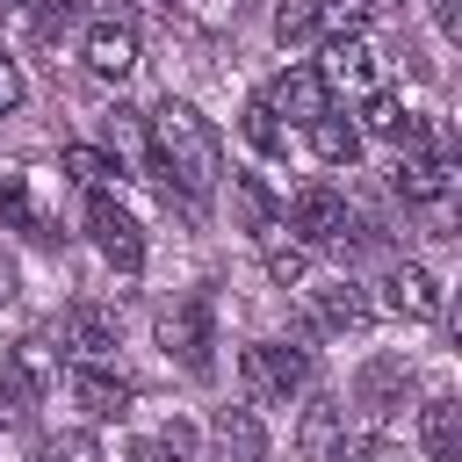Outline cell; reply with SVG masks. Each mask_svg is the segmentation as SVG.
Here are the masks:
<instances>
[{
  "label": "cell",
  "mask_w": 462,
  "mask_h": 462,
  "mask_svg": "<svg viewBox=\"0 0 462 462\" xmlns=\"http://www.w3.org/2000/svg\"><path fill=\"white\" fill-rule=\"evenodd\" d=\"M116 339H123V325H116L108 303H72V310H65V346H72L79 361H108Z\"/></svg>",
  "instance_id": "obj_13"
},
{
  "label": "cell",
  "mask_w": 462,
  "mask_h": 462,
  "mask_svg": "<svg viewBox=\"0 0 462 462\" xmlns=\"http://www.w3.org/2000/svg\"><path fill=\"white\" fill-rule=\"evenodd\" d=\"M87 72L94 79H130L137 72V29L130 22H94L87 29Z\"/></svg>",
  "instance_id": "obj_12"
},
{
  "label": "cell",
  "mask_w": 462,
  "mask_h": 462,
  "mask_svg": "<svg viewBox=\"0 0 462 462\" xmlns=\"http://www.w3.org/2000/svg\"><path fill=\"white\" fill-rule=\"evenodd\" d=\"M383 303H390L397 318H411V325H433V318H440V282H433L419 260H397V267L383 274Z\"/></svg>",
  "instance_id": "obj_10"
},
{
  "label": "cell",
  "mask_w": 462,
  "mask_h": 462,
  "mask_svg": "<svg viewBox=\"0 0 462 462\" xmlns=\"http://www.w3.org/2000/svg\"><path fill=\"white\" fill-rule=\"evenodd\" d=\"M29 462H101L94 455V440L87 433H51V440H36V455Z\"/></svg>",
  "instance_id": "obj_28"
},
{
  "label": "cell",
  "mask_w": 462,
  "mask_h": 462,
  "mask_svg": "<svg viewBox=\"0 0 462 462\" xmlns=\"http://www.w3.org/2000/svg\"><path fill=\"white\" fill-rule=\"evenodd\" d=\"M51 383H58V361H51V346L22 339V346H14V390H22V397H43Z\"/></svg>",
  "instance_id": "obj_24"
},
{
  "label": "cell",
  "mask_w": 462,
  "mask_h": 462,
  "mask_svg": "<svg viewBox=\"0 0 462 462\" xmlns=\"http://www.w3.org/2000/svg\"><path fill=\"white\" fill-rule=\"evenodd\" d=\"M101 123H108L116 166H123V159H130V166H152V144H144V116H137V108H108Z\"/></svg>",
  "instance_id": "obj_20"
},
{
  "label": "cell",
  "mask_w": 462,
  "mask_h": 462,
  "mask_svg": "<svg viewBox=\"0 0 462 462\" xmlns=\"http://www.w3.org/2000/svg\"><path fill=\"white\" fill-rule=\"evenodd\" d=\"M65 180H79V188H108L123 166H116V152H94V144H65Z\"/></svg>",
  "instance_id": "obj_23"
},
{
  "label": "cell",
  "mask_w": 462,
  "mask_h": 462,
  "mask_svg": "<svg viewBox=\"0 0 462 462\" xmlns=\"http://www.w3.org/2000/svg\"><path fill=\"white\" fill-rule=\"evenodd\" d=\"M22 14H29L36 36H65V29L87 14V0H22Z\"/></svg>",
  "instance_id": "obj_25"
},
{
  "label": "cell",
  "mask_w": 462,
  "mask_h": 462,
  "mask_svg": "<svg viewBox=\"0 0 462 462\" xmlns=\"http://www.w3.org/2000/svg\"><path fill=\"white\" fill-rule=\"evenodd\" d=\"M404 397H411V361H404V354H375V361L361 368V383H354V404H361L368 419H397Z\"/></svg>",
  "instance_id": "obj_8"
},
{
  "label": "cell",
  "mask_w": 462,
  "mask_h": 462,
  "mask_svg": "<svg viewBox=\"0 0 462 462\" xmlns=\"http://www.w3.org/2000/svg\"><path fill=\"white\" fill-rule=\"evenodd\" d=\"M282 217H289V231H296L303 245H346V231H354V209H346V195H339L332 180L296 188V195L282 202Z\"/></svg>",
  "instance_id": "obj_4"
},
{
  "label": "cell",
  "mask_w": 462,
  "mask_h": 462,
  "mask_svg": "<svg viewBox=\"0 0 462 462\" xmlns=\"http://www.w3.org/2000/svg\"><path fill=\"white\" fill-rule=\"evenodd\" d=\"M339 440H346V426H339V404H332V397L303 404V426H296V448H303V462H339Z\"/></svg>",
  "instance_id": "obj_18"
},
{
  "label": "cell",
  "mask_w": 462,
  "mask_h": 462,
  "mask_svg": "<svg viewBox=\"0 0 462 462\" xmlns=\"http://www.w3.org/2000/svg\"><path fill=\"white\" fill-rule=\"evenodd\" d=\"M303 130H310V152H318L325 166H354V159H361V130H354L339 108H325V116L303 123Z\"/></svg>",
  "instance_id": "obj_19"
},
{
  "label": "cell",
  "mask_w": 462,
  "mask_h": 462,
  "mask_svg": "<svg viewBox=\"0 0 462 462\" xmlns=\"http://www.w3.org/2000/svg\"><path fill=\"white\" fill-rule=\"evenodd\" d=\"M22 94H29V79H22V65L0 51V116H7V108H22Z\"/></svg>",
  "instance_id": "obj_31"
},
{
  "label": "cell",
  "mask_w": 462,
  "mask_h": 462,
  "mask_svg": "<svg viewBox=\"0 0 462 462\" xmlns=\"http://www.w3.org/2000/svg\"><path fill=\"white\" fill-rule=\"evenodd\" d=\"M14 7H22V0H0V14H14Z\"/></svg>",
  "instance_id": "obj_36"
},
{
  "label": "cell",
  "mask_w": 462,
  "mask_h": 462,
  "mask_svg": "<svg viewBox=\"0 0 462 462\" xmlns=\"http://www.w3.org/2000/svg\"><path fill=\"white\" fill-rule=\"evenodd\" d=\"M303 274H310V253H303V245H274V253H267V282H282V289H296Z\"/></svg>",
  "instance_id": "obj_29"
},
{
  "label": "cell",
  "mask_w": 462,
  "mask_h": 462,
  "mask_svg": "<svg viewBox=\"0 0 462 462\" xmlns=\"http://www.w3.org/2000/svg\"><path fill=\"white\" fill-rule=\"evenodd\" d=\"M433 22H440V36H462V0H433Z\"/></svg>",
  "instance_id": "obj_33"
},
{
  "label": "cell",
  "mask_w": 462,
  "mask_h": 462,
  "mask_svg": "<svg viewBox=\"0 0 462 462\" xmlns=\"http://www.w3.org/2000/svg\"><path fill=\"white\" fill-rule=\"evenodd\" d=\"M245 144H253V152H267V159H282V152H289V123H282L260 94L245 101Z\"/></svg>",
  "instance_id": "obj_22"
},
{
  "label": "cell",
  "mask_w": 462,
  "mask_h": 462,
  "mask_svg": "<svg viewBox=\"0 0 462 462\" xmlns=\"http://www.w3.org/2000/svg\"><path fill=\"white\" fill-rule=\"evenodd\" d=\"M130 462H180V455H173V440H159V433H152V440H137V448H130Z\"/></svg>",
  "instance_id": "obj_32"
},
{
  "label": "cell",
  "mask_w": 462,
  "mask_h": 462,
  "mask_svg": "<svg viewBox=\"0 0 462 462\" xmlns=\"http://www.w3.org/2000/svg\"><path fill=\"white\" fill-rule=\"evenodd\" d=\"M310 325H325V332H361L368 325V296H361V282H325V289H310Z\"/></svg>",
  "instance_id": "obj_14"
},
{
  "label": "cell",
  "mask_w": 462,
  "mask_h": 462,
  "mask_svg": "<svg viewBox=\"0 0 462 462\" xmlns=\"http://www.w3.org/2000/svg\"><path fill=\"white\" fill-rule=\"evenodd\" d=\"M87 238H94V253H101L116 274H137V267H144V224H137L108 188H87Z\"/></svg>",
  "instance_id": "obj_3"
},
{
  "label": "cell",
  "mask_w": 462,
  "mask_h": 462,
  "mask_svg": "<svg viewBox=\"0 0 462 462\" xmlns=\"http://www.w3.org/2000/svg\"><path fill=\"white\" fill-rule=\"evenodd\" d=\"M274 36L282 43H310L318 36V0H282L274 7Z\"/></svg>",
  "instance_id": "obj_26"
},
{
  "label": "cell",
  "mask_w": 462,
  "mask_h": 462,
  "mask_svg": "<svg viewBox=\"0 0 462 462\" xmlns=\"http://www.w3.org/2000/svg\"><path fill=\"white\" fill-rule=\"evenodd\" d=\"M0 303H14V260L0 253Z\"/></svg>",
  "instance_id": "obj_35"
},
{
  "label": "cell",
  "mask_w": 462,
  "mask_h": 462,
  "mask_svg": "<svg viewBox=\"0 0 462 462\" xmlns=\"http://www.w3.org/2000/svg\"><path fill=\"white\" fill-rule=\"evenodd\" d=\"M419 440L433 462H462V404L455 397H426L419 404Z\"/></svg>",
  "instance_id": "obj_17"
},
{
  "label": "cell",
  "mask_w": 462,
  "mask_h": 462,
  "mask_svg": "<svg viewBox=\"0 0 462 462\" xmlns=\"http://www.w3.org/2000/svg\"><path fill=\"white\" fill-rule=\"evenodd\" d=\"M368 22V0H318V29L325 36H361Z\"/></svg>",
  "instance_id": "obj_27"
},
{
  "label": "cell",
  "mask_w": 462,
  "mask_h": 462,
  "mask_svg": "<svg viewBox=\"0 0 462 462\" xmlns=\"http://www.w3.org/2000/svg\"><path fill=\"white\" fill-rule=\"evenodd\" d=\"M274 116H289V123H318L325 108H332V94H325V79H318V65H289V72H274V87L260 94Z\"/></svg>",
  "instance_id": "obj_9"
},
{
  "label": "cell",
  "mask_w": 462,
  "mask_h": 462,
  "mask_svg": "<svg viewBox=\"0 0 462 462\" xmlns=\"http://www.w3.org/2000/svg\"><path fill=\"white\" fill-rule=\"evenodd\" d=\"M231 195H238V209H245V231H274L282 202H274V188H267L260 173H231Z\"/></svg>",
  "instance_id": "obj_21"
},
{
  "label": "cell",
  "mask_w": 462,
  "mask_h": 462,
  "mask_svg": "<svg viewBox=\"0 0 462 462\" xmlns=\"http://www.w3.org/2000/svg\"><path fill=\"white\" fill-rule=\"evenodd\" d=\"M0 217H7V231H22L29 245H58L51 217H43L36 195H29V173H0Z\"/></svg>",
  "instance_id": "obj_15"
},
{
  "label": "cell",
  "mask_w": 462,
  "mask_h": 462,
  "mask_svg": "<svg viewBox=\"0 0 462 462\" xmlns=\"http://www.w3.org/2000/svg\"><path fill=\"white\" fill-rule=\"evenodd\" d=\"M22 419V390H14V375H0V426H14Z\"/></svg>",
  "instance_id": "obj_34"
},
{
  "label": "cell",
  "mask_w": 462,
  "mask_h": 462,
  "mask_svg": "<svg viewBox=\"0 0 462 462\" xmlns=\"http://www.w3.org/2000/svg\"><path fill=\"white\" fill-rule=\"evenodd\" d=\"M339 462H397V448L383 433H361V440H339Z\"/></svg>",
  "instance_id": "obj_30"
},
{
  "label": "cell",
  "mask_w": 462,
  "mask_h": 462,
  "mask_svg": "<svg viewBox=\"0 0 462 462\" xmlns=\"http://www.w3.org/2000/svg\"><path fill=\"white\" fill-rule=\"evenodd\" d=\"M65 397H72L87 419H123V411H130V383L108 375L101 361H79V368L65 375Z\"/></svg>",
  "instance_id": "obj_11"
},
{
  "label": "cell",
  "mask_w": 462,
  "mask_h": 462,
  "mask_svg": "<svg viewBox=\"0 0 462 462\" xmlns=\"http://www.w3.org/2000/svg\"><path fill=\"white\" fill-rule=\"evenodd\" d=\"M390 188H397L404 202L433 209V202H448V195H455V159H440V152H397Z\"/></svg>",
  "instance_id": "obj_7"
},
{
  "label": "cell",
  "mask_w": 462,
  "mask_h": 462,
  "mask_svg": "<svg viewBox=\"0 0 462 462\" xmlns=\"http://www.w3.org/2000/svg\"><path fill=\"white\" fill-rule=\"evenodd\" d=\"M325 94H375L383 87V58L368 36H325V65H318Z\"/></svg>",
  "instance_id": "obj_6"
},
{
  "label": "cell",
  "mask_w": 462,
  "mask_h": 462,
  "mask_svg": "<svg viewBox=\"0 0 462 462\" xmlns=\"http://www.w3.org/2000/svg\"><path fill=\"white\" fill-rule=\"evenodd\" d=\"M144 144H152V166L144 173H159L166 195L202 202L224 180V144H217V130H209V116L195 101H159L144 116Z\"/></svg>",
  "instance_id": "obj_1"
},
{
  "label": "cell",
  "mask_w": 462,
  "mask_h": 462,
  "mask_svg": "<svg viewBox=\"0 0 462 462\" xmlns=\"http://www.w3.org/2000/svg\"><path fill=\"white\" fill-rule=\"evenodd\" d=\"M159 346H166L188 375H209V368H217V361H209V346H217V339H209V303H202V296L166 303V310H159Z\"/></svg>",
  "instance_id": "obj_5"
},
{
  "label": "cell",
  "mask_w": 462,
  "mask_h": 462,
  "mask_svg": "<svg viewBox=\"0 0 462 462\" xmlns=\"http://www.w3.org/2000/svg\"><path fill=\"white\" fill-rule=\"evenodd\" d=\"M209 433H217V448H224L231 462H267V433H260L253 404H217Z\"/></svg>",
  "instance_id": "obj_16"
},
{
  "label": "cell",
  "mask_w": 462,
  "mask_h": 462,
  "mask_svg": "<svg viewBox=\"0 0 462 462\" xmlns=\"http://www.w3.org/2000/svg\"><path fill=\"white\" fill-rule=\"evenodd\" d=\"M238 383H245V404H289L310 383V354L282 339H253L238 346Z\"/></svg>",
  "instance_id": "obj_2"
}]
</instances>
